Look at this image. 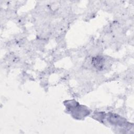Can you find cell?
Returning <instances> with one entry per match:
<instances>
[{
    "mask_svg": "<svg viewBox=\"0 0 134 134\" xmlns=\"http://www.w3.org/2000/svg\"><path fill=\"white\" fill-rule=\"evenodd\" d=\"M92 63L93 66L98 70H102L104 66V60L101 57H95L93 58Z\"/></svg>",
    "mask_w": 134,
    "mask_h": 134,
    "instance_id": "6da1fadb",
    "label": "cell"
}]
</instances>
